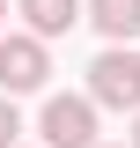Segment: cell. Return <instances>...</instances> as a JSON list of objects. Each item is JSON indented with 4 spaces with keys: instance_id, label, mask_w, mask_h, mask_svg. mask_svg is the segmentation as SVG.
Here are the masks:
<instances>
[{
    "instance_id": "6da1fadb",
    "label": "cell",
    "mask_w": 140,
    "mask_h": 148,
    "mask_svg": "<svg viewBox=\"0 0 140 148\" xmlns=\"http://www.w3.org/2000/svg\"><path fill=\"white\" fill-rule=\"evenodd\" d=\"M88 96L111 104V111H140V52H133V45H103V52H96Z\"/></svg>"
},
{
    "instance_id": "7a4b0ae2",
    "label": "cell",
    "mask_w": 140,
    "mask_h": 148,
    "mask_svg": "<svg viewBox=\"0 0 140 148\" xmlns=\"http://www.w3.org/2000/svg\"><path fill=\"white\" fill-rule=\"evenodd\" d=\"M52 82V52H44V37H0V96H30Z\"/></svg>"
},
{
    "instance_id": "3957f363",
    "label": "cell",
    "mask_w": 140,
    "mask_h": 148,
    "mask_svg": "<svg viewBox=\"0 0 140 148\" xmlns=\"http://www.w3.org/2000/svg\"><path fill=\"white\" fill-rule=\"evenodd\" d=\"M44 148H96V96H44Z\"/></svg>"
},
{
    "instance_id": "277c9868",
    "label": "cell",
    "mask_w": 140,
    "mask_h": 148,
    "mask_svg": "<svg viewBox=\"0 0 140 148\" xmlns=\"http://www.w3.org/2000/svg\"><path fill=\"white\" fill-rule=\"evenodd\" d=\"M15 15L30 22V37H67L74 22H88V0H15Z\"/></svg>"
},
{
    "instance_id": "5b68a950",
    "label": "cell",
    "mask_w": 140,
    "mask_h": 148,
    "mask_svg": "<svg viewBox=\"0 0 140 148\" xmlns=\"http://www.w3.org/2000/svg\"><path fill=\"white\" fill-rule=\"evenodd\" d=\"M88 22H96L111 45H133L140 37V0H88Z\"/></svg>"
},
{
    "instance_id": "8992f818",
    "label": "cell",
    "mask_w": 140,
    "mask_h": 148,
    "mask_svg": "<svg viewBox=\"0 0 140 148\" xmlns=\"http://www.w3.org/2000/svg\"><path fill=\"white\" fill-rule=\"evenodd\" d=\"M15 133H22V119H15V96H0V148H22Z\"/></svg>"
},
{
    "instance_id": "52a82bcc",
    "label": "cell",
    "mask_w": 140,
    "mask_h": 148,
    "mask_svg": "<svg viewBox=\"0 0 140 148\" xmlns=\"http://www.w3.org/2000/svg\"><path fill=\"white\" fill-rule=\"evenodd\" d=\"M133 148H140V119H133Z\"/></svg>"
},
{
    "instance_id": "ba28073f",
    "label": "cell",
    "mask_w": 140,
    "mask_h": 148,
    "mask_svg": "<svg viewBox=\"0 0 140 148\" xmlns=\"http://www.w3.org/2000/svg\"><path fill=\"white\" fill-rule=\"evenodd\" d=\"M0 22H7V0H0Z\"/></svg>"
},
{
    "instance_id": "9c48e42d",
    "label": "cell",
    "mask_w": 140,
    "mask_h": 148,
    "mask_svg": "<svg viewBox=\"0 0 140 148\" xmlns=\"http://www.w3.org/2000/svg\"><path fill=\"white\" fill-rule=\"evenodd\" d=\"M111 148H133V141H111Z\"/></svg>"
}]
</instances>
